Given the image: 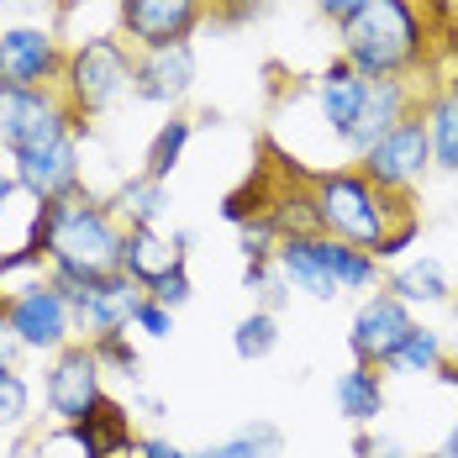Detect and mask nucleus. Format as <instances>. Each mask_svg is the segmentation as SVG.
I'll use <instances>...</instances> for the list:
<instances>
[{
    "mask_svg": "<svg viewBox=\"0 0 458 458\" xmlns=\"http://www.w3.org/2000/svg\"><path fill=\"white\" fill-rule=\"evenodd\" d=\"M138 458H195V454H190V448H180V443H169V437H142Z\"/></svg>",
    "mask_w": 458,
    "mask_h": 458,
    "instance_id": "33",
    "label": "nucleus"
},
{
    "mask_svg": "<svg viewBox=\"0 0 458 458\" xmlns=\"http://www.w3.org/2000/svg\"><path fill=\"white\" fill-rule=\"evenodd\" d=\"M353 169H359L374 190H385V195H395V200H411V190L427 184V174H432V142H427L421 106H416L395 132H385L374 148H364V153L353 158Z\"/></svg>",
    "mask_w": 458,
    "mask_h": 458,
    "instance_id": "7",
    "label": "nucleus"
},
{
    "mask_svg": "<svg viewBox=\"0 0 458 458\" xmlns=\"http://www.w3.org/2000/svg\"><path fill=\"white\" fill-rule=\"evenodd\" d=\"M443 53H448V64H454V80H458V27H448V38H443Z\"/></svg>",
    "mask_w": 458,
    "mask_h": 458,
    "instance_id": "37",
    "label": "nucleus"
},
{
    "mask_svg": "<svg viewBox=\"0 0 458 458\" xmlns=\"http://www.w3.org/2000/svg\"><path fill=\"white\" fill-rule=\"evenodd\" d=\"M100 401H106V369H100L90 343H69L64 353L47 359L43 406L58 427H80L85 416L100 411Z\"/></svg>",
    "mask_w": 458,
    "mask_h": 458,
    "instance_id": "10",
    "label": "nucleus"
},
{
    "mask_svg": "<svg viewBox=\"0 0 458 458\" xmlns=\"http://www.w3.org/2000/svg\"><path fill=\"white\" fill-rule=\"evenodd\" d=\"M0 311H5V321H11L21 353H43V359H53V353H64L69 343H80L74 311H69V301L58 295L53 275L38 279V284H27V290H16V295H5Z\"/></svg>",
    "mask_w": 458,
    "mask_h": 458,
    "instance_id": "9",
    "label": "nucleus"
},
{
    "mask_svg": "<svg viewBox=\"0 0 458 458\" xmlns=\"http://www.w3.org/2000/svg\"><path fill=\"white\" fill-rule=\"evenodd\" d=\"M106 206L122 222V232L127 227H164V216H169V184L148 180V174H127Z\"/></svg>",
    "mask_w": 458,
    "mask_h": 458,
    "instance_id": "23",
    "label": "nucleus"
},
{
    "mask_svg": "<svg viewBox=\"0 0 458 458\" xmlns=\"http://www.w3.org/2000/svg\"><path fill=\"white\" fill-rule=\"evenodd\" d=\"M421 122L432 142V169L458 180V80H443L421 95Z\"/></svg>",
    "mask_w": 458,
    "mask_h": 458,
    "instance_id": "22",
    "label": "nucleus"
},
{
    "mask_svg": "<svg viewBox=\"0 0 458 458\" xmlns=\"http://www.w3.org/2000/svg\"><path fill=\"white\" fill-rule=\"evenodd\" d=\"M132 332L153 337V343H164V337L174 332V311H169V306H158L153 295H142V306L132 311Z\"/></svg>",
    "mask_w": 458,
    "mask_h": 458,
    "instance_id": "31",
    "label": "nucleus"
},
{
    "mask_svg": "<svg viewBox=\"0 0 458 458\" xmlns=\"http://www.w3.org/2000/svg\"><path fill=\"white\" fill-rule=\"evenodd\" d=\"M122 237H127L122 222L111 216V206L90 184L38 206V248H43L53 279L95 284L106 275H122Z\"/></svg>",
    "mask_w": 458,
    "mask_h": 458,
    "instance_id": "2",
    "label": "nucleus"
},
{
    "mask_svg": "<svg viewBox=\"0 0 458 458\" xmlns=\"http://www.w3.org/2000/svg\"><path fill=\"white\" fill-rule=\"evenodd\" d=\"M275 348H279V317L275 311H259V306H253L248 317L232 327V353H237L242 364H264Z\"/></svg>",
    "mask_w": 458,
    "mask_h": 458,
    "instance_id": "27",
    "label": "nucleus"
},
{
    "mask_svg": "<svg viewBox=\"0 0 458 458\" xmlns=\"http://www.w3.org/2000/svg\"><path fill=\"white\" fill-rule=\"evenodd\" d=\"M190 138H195V122L174 111V116H169V122L153 132V142H148V153H142V169H138V174H148V180H158V184H169V174L180 169L184 148H190Z\"/></svg>",
    "mask_w": 458,
    "mask_h": 458,
    "instance_id": "25",
    "label": "nucleus"
},
{
    "mask_svg": "<svg viewBox=\"0 0 458 458\" xmlns=\"http://www.w3.org/2000/svg\"><path fill=\"white\" fill-rule=\"evenodd\" d=\"M11 180L21 184L32 200H64L85 184V153H80V138H64L53 148H38V153H16L11 158Z\"/></svg>",
    "mask_w": 458,
    "mask_h": 458,
    "instance_id": "14",
    "label": "nucleus"
},
{
    "mask_svg": "<svg viewBox=\"0 0 458 458\" xmlns=\"http://www.w3.org/2000/svg\"><path fill=\"white\" fill-rule=\"evenodd\" d=\"M443 343H448V364L458 369V332H454V337H443Z\"/></svg>",
    "mask_w": 458,
    "mask_h": 458,
    "instance_id": "38",
    "label": "nucleus"
},
{
    "mask_svg": "<svg viewBox=\"0 0 458 458\" xmlns=\"http://www.w3.org/2000/svg\"><path fill=\"white\" fill-rule=\"evenodd\" d=\"M275 269L306 301H343V295H369V290L385 284V264L374 253L348 248V242H337L327 232H290V237H279Z\"/></svg>",
    "mask_w": 458,
    "mask_h": 458,
    "instance_id": "4",
    "label": "nucleus"
},
{
    "mask_svg": "<svg viewBox=\"0 0 458 458\" xmlns=\"http://www.w3.org/2000/svg\"><path fill=\"white\" fill-rule=\"evenodd\" d=\"M69 43L53 21H11L0 27V90H47L64 74Z\"/></svg>",
    "mask_w": 458,
    "mask_h": 458,
    "instance_id": "8",
    "label": "nucleus"
},
{
    "mask_svg": "<svg viewBox=\"0 0 458 458\" xmlns=\"http://www.w3.org/2000/svg\"><path fill=\"white\" fill-rule=\"evenodd\" d=\"M432 16L416 0H364L337 27V58L364 80H416L432 64Z\"/></svg>",
    "mask_w": 458,
    "mask_h": 458,
    "instance_id": "3",
    "label": "nucleus"
},
{
    "mask_svg": "<svg viewBox=\"0 0 458 458\" xmlns=\"http://www.w3.org/2000/svg\"><path fill=\"white\" fill-rule=\"evenodd\" d=\"M385 290L401 301V306H448L454 301V279L443 269V259H432V253H416V259H401L390 275H385Z\"/></svg>",
    "mask_w": 458,
    "mask_h": 458,
    "instance_id": "21",
    "label": "nucleus"
},
{
    "mask_svg": "<svg viewBox=\"0 0 458 458\" xmlns=\"http://www.w3.org/2000/svg\"><path fill=\"white\" fill-rule=\"evenodd\" d=\"M180 264H190V232L174 227H127V237H122V275L132 279V284H153V279H164L169 269H180Z\"/></svg>",
    "mask_w": 458,
    "mask_h": 458,
    "instance_id": "16",
    "label": "nucleus"
},
{
    "mask_svg": "<svg viewBox=\"0 0 458 458\" xmlns=\"http://www.w3.org/2000/svg\"><path fill=\"white\" fill-rule=\"evenodd\" d=\"M364 95H369V80L353 69V64H343V58H332L327 69H321L317 80V116L327 122V132L343 142H353V127H359V116H364Z\"/></svg>",
    "mask_w": 458,
    "mask_h": 458,
    "instance_id": "17",
    "label": "nucleus"
},
{
    "mask_svg": "<svg viewBox=\"0 0 458 458\" xmlns=\"http://www.w3.org/2000/svg\"><path fill=\"white\" fill-rule=\"evenodd\" d=\"M353 454H359V458H406V448H401L390 432H374V427H364V432L353 437Z\"/></svg>",
    "mask_w": 458,
    "mask_h": 458,
    "instance_id": "32",
    "label": "nucleus"
},
{
    "mask_svg": "<svg viewBox=\"0 0 458 458\" xmlns=\"http://www.w3.org/2000/svg\"><path fill=\"white\" fill-rule=\"evenodd\" d=\"M311 5H317V16H327L332 27H343V21H348V16H353L364 0H311Z\"/></svg>",
    "mask_w": 458,
    "mask_h": 458,
    "instance_id": "35",
    "label": "nucleus"
},
{
    "mask_svg": "<svg viewBox=\"0 0 458 458\" xmlns=\"http://www.w3.org/2000/svg\"><path fill=\"white\" fill-rule=\"evenodd\" d=\"M195 90V47L174 43V47H148L132 58V95L142 106H180L184 95Z\"/></svg>",
    "mask_w": 458,
    "mask_h": 458,
    "instance_id": "15",
    "label": "nucleus"
},
{
    "mask_svg": "<svg viewBox=\"0 0 458 458\" xmlns=\"http://www.w3.org/2000/svg\"><path fill=\"white\" fill-rule=\"evenodd\" d=\"M279 448H284V432L275 421H242L232 437L200 448L195 458H279Z\"/></svg>",
    "mask_w": 458,
    "mask_h": 458,
    "instance_id": "26",
    "label": "nucleus"
},
{
    "mask_svg": "<svg viewBox=\"0 0 458 458\" xmlns=\"http://www.w3.org/2000/svg\"><path fill=\"white\" fill-rule=\"evenodd\" d=\"M32 427V379L21 369H0V437Z\"/></svg>",
    "mask_w": 458,
    "mask_h": 458,
    "instance_id": "28",
    "label": "nucleus"
},
{
    "mask_svg": "<svg viewBox=\"0 0 458 458\" xmlns=\"http://www.w3.org/2000/svg\"><path fill=\"white\" fill-rule=\"evenodd\" d=\"M411 327H416L411 306H401L385 284L369 290L364 301H359V311H353V321H348V353H353V364L385 369L390 353L401 348V337H406Z\"/></svg>",
    "mask_w": 458,
    "mask_h": 458,
    "instance_id": "13",
    "label": "nucleus"
},
{
    "mask_svg": "<svg viewBox=\"0 0 458 458\" xmlns=\"http://www.w3.org/2000/svg\"><path fill=\"white\" fill-rule=\"evenodd\" d=\"M148 295H153L158 306H169V311H184V306L195 301V279H190V264L169 269L164 279H153V284H148Z\"/></svg>",
    "mask_w": 458,
    "mask_h": 458,
    "instance_id": "30",
    "label": "nucleus"
},
{
    "mask_svg": "<svg viewBox=\"0 0 458 458\" xmlns=\"http://www.w3.org/2000/svg\"><path fill=\"white\" fill-rule=\"evenodd\" d=\"M0 369H21V343H16V332H11L5 311H0Z\"/></svg>",
    "mask_w": 458,
    "mask_h": 458,
    "instance_id": "34",
    "label": "nucleus"
},
{
    "mask_svg": "<svg viewBox=\"0 0 458 458\" xmlns=\"http://www.w3.org/2000/svg\"><path fill=\"white\" fill-rule=\"evenodd\" d=\"M53 284H58V295L74 311L80 343L111 337V332H132V311H138L142 295H148L127 275H106V279H95V284H74V279H53Z\"/></svg>",
    "mask_w": 458,
    "mask_h": 458,
    "instance_id": "11",
    "label": "nucleus"
},
{
    "mask_svg": "<svg viewBox=\"0 0 458 458\" xmlns=\"http://www.w3.org/2000/svg\"><path fill=\"white\" fill-rule=\"evenodd\" d=\"M85 132L90 127L74 122V111L58 95V85H47V90H0V148H5V158L53 148L64 138H85Z\"/></svg>",
    "mask_w": 458,
    "mask_h": 458,
    "instance_id": "6",
    "label": "nucleus"
},
{
    "mask_svg": "<svg viewBox=\"0 0 458 458\" xmlns=\"http://www.w3.org/2000/svg\"><path fill=\"white\" fill-rule=\"evenodd\" d=\"M443 364H448V343H443V332L416 321L411 332L401 337V348L390 353V364L379 369V374H395V379H437V374H443Z\"/></svg>",
    "mask_w": 458,
    "mask_h": 458,
    "instance_id": "24",
    "label": "nucleus"
},
{
    "mask_svg": "<svg viewBox=\"0 0 458 458\" xmlns=\"http://www.w3.org/2000/svg\"><path fill=\"white\" fill-rule=\"evenodd\" d=\"M90 348H95V359H100V369H106V374H111V369H116V374H127V379H138V374H142V359H138V348L127 343V332L95 337Z\"/></svg>",
    "mask_w": 458,
    "mask_h": 458,
    "instance_id": "29",
    "label": "nucleus"
},
{
    "mask_svg": "<svg viewBox=\"0 0 458 458\" xmlns=\"http://www.w3.org/2000/svg\"><path fill=\"white\" fill-rule=\"evenodd\" d=\"M416 106H421V90H416V80H369V95H364V116H359V127H353V142H348V153L359 158L364 148L385 138V132H395L406 116H411Z\"/></svg>",
    "mask_w": 458,
    "mask_h": 458,
    "instance_id": "18",
    "label": "nucleus"
},
{
    "mask_svg": "<svg viewBox=\"0 0 458 458\" xmlns=\"http://www.w3.org/2000/svg\"><path fill=\"white\" fill-rule=\"evenodd\" d=\"M11 5H16L27 21H38V16H58V5H64V0H11Z\"/></svg>",
    "mask_w": 458,
    "mask_h": 458,
    "instance_id": "36",
    "label": "nucleus"
},
{
    "mask_svg": "<svg viewBox=\"0 0 458 458\" xmlns=\"http://www.w3.org/2000/svg\"><path fill=\"white\" fill-rule=\"evenodd\" d=\"M332 401H337V416L348 427H379V416L390 411V395H385V374L369 364H348L337 379H332Z\"/></svg>",
    "mask_w": 458,
    "mask_h": 458,
    "instance_id": "20",
    "label": "nucleus"
},
{
    "mask_svg": "<svg viewBox=\"0 0 458 458\" xmlns=\"http://www.w3.org/2000/svg\"><path fill=\"white\" fill-rule=\"evenodd\" d=\"M132 58L138 53L122 43L116 32L69 43L64 74H58V95L69 100V111H74L80 127H90L95 116H106L122 95L132 90Z\"/></svg>",
    "mask_w": 458,
    "mask_h": 458,
    "instance_id": "5",
    "label": "nucleus"
},
{
    "mask_svg": "<svg viewBox=\"0 0 458 458\" xmlns=\"http://www.w3.org/2000/svg\"><path fill=\"white\" fill-rule=\"evenodd\" d=\"M206 11L211 0H116V38L132 53L190 43Z\"/></svg>",
    "mask_w": 458,
    "mask_h": 458,
    "instance_id": "12",
    "label": "nucleus"
},
{
    "mask_svg": "<svg viewBox=\"0 0 458 458\" xmlns=\"http://www.w3.org/2000/svg\"><path fill=\"white\" fill-rule=\"evenodd\" d=\"M306 195H311V222H317V232L348 242V248H364L379 264H395L416 237H421V222H416L411 200H395V195L374 190L353 164L306 174Z\"/></svg>",
    "mask_w": 458,
    "mask_h": 458,
    "instance_id": "1",
    "label": "nucleus"
},
{
    "mask_svg": "<svg viewBox=\"0 0 458 458\" xmlns=\"http://www.w3.org/2000/svg\"><path fill=\"white\" fill-rule=\"evenodd\" d=\"M58 437H69L85 458H138V432H132V416L127 406H116L111 395L100 401V411L85 416L80 427H58Z\"/></svg>",
    "mask_w": 458,
    "mask_h": 458,
    "instance_id": "19",
    "label": "nucleus"
}]
</instances>
